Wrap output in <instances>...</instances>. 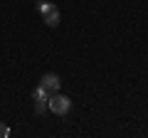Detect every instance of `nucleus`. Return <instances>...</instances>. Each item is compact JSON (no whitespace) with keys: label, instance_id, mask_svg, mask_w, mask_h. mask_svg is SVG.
I'll use <instances>...</instances> for the list:
<instances>
[{"label":"nucleus","instance_id":"obj_1","mask_svg":"<svg viewBox=\"0 0 148 138\" xmlns=\"http://www.w3.org/2000/svg\"><path fill=\"white\" fill-rule=\"evenodd\" d=\"M37 8H40V12H42L45 25H47V27H57L59 25V10H57V5L47 3V0H37Z\"/></svg>","mask_w":148,"mask_h":138},{"label":"nucleus","instance_id":"obj_2","mask_svg":"<svg viewBox=\"0 0 148 138\" xmlns=\"http://www.w3.org/2000/svg\"><path fill=\"white\" fill-rule=\"evenodd\" d=\"M69 109H72V101L67 99V96L62 94H49V111L57 113V116H64V113H69Z\"/></svg>","mask_w":148,"mask_h":138},{"label":"nucleus","instance_id":"obj_3","mask_svg":"<svg viewBox=\"0 0 148 138\" xmlns=\"http://www.w3.org/2000/svg\"><path fill=\"white\" fill-rule=\"evenodd\" d=\"M40 84H42L45 89L49 91V94H54V91H59V86H62V79H59L57 74H45Z\"/></svg>","mask_w":148,"mask_h":138},{"label":"nucleus","instance_id":"obj_4","mask_svg":"<svg viewBox=\"0 0 148 138\" xmlns=\"http://www.w3.org/2000/svg\"><path fill=\"white\" fill-rule=\"evenodd\" d=\"M47 109H49V96H40V99H35V113L42 116Z\"/></svg>","mask_w":148,"mask_h":138},{"label":"nucleus","instance_id":"obj_5","mask_svg":"<svg viewBox=\"0 0 148 138\" xmlns=\"http://www.w3.org/2000/svg\"><path fill=\"white\" fill-rule=\"evenodd\" d=\"M40 96H49V91H47V89H45V86H42V84H40V86H37V89H35V91H32V99H40Z\"/></svg>","mask_w":148,"mask_h":138},{"label":"nucleus","instance_id":"obj_6","mask_svg":"<svg viewBox=\"0 0 148 138\" xmlns=\"http://www.w3.org/2000/svg\"><path fill=\"white\" fill-rule=\"evenodd\" d=\"M8 136H10V128L5 123H0V138H8Z\"/></svg>","mask_w":148,"mask_h":138}]
</instances>
